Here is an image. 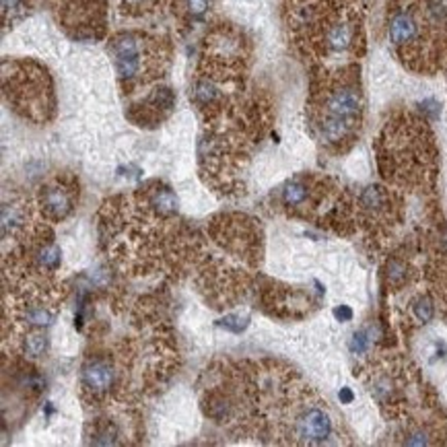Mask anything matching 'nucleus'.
I'll use <instances>...</instances> for the list:
<instances>
[{
  "mask_svg": "<svg viewBox=\"0 0 447 447\" xmlns=\"http://www.w3.org/2000/svg\"><path fill=\"white\" fill-rule=\"evenodd\" d=\"M97 221L102 250L124 274L176 276L202 260V237L180 219L178 196L163 182L107 198Z\"/></svg>",
  "mask_w": 447,
  "mask_h": 447,
  "instance_id": "1",
  "label": "nucleus"
},
{
  "mask_svg": "<svg viewBox=\"0 0 447 447\" xmlns=\"http://www.w3.org/2000/svg\"><path fill=\"white\" fill-rule=\"evenodd\" d=\"M250 439L276 446L346 443L341 419L326 398L289 365L254 361V406Z\"/></svg>",
  "mask_w": 447,
  "mask_h": 447,
  "instance_id": "2",
  "label": "nucleus"
},
{
  "mask_svg": "<svg viewBox=\"0 0 447 447\" xmlns=\"http://www.w3.org/2000/svg\"><path fill=\"white\" fill-rule=\"evenodd\" d=\"M381 178L400 192H431L439 171V153L427 122L419 116H398L386 124L377 142Z\"/></svg>",
  "mask_w": 447,
  "mask_h": 447,
  "instance_id": "3",
  "label": "nucleus"
},
{
  "mask_svg": "<svg viewBox=\"0 0 447 447\" xmlns=\"http://www.w3.org/2000/svg\"><path fill=\"white\" fill-rule=\"evenodd\" d=\"M388 39L400 60L419 73H433L447 54V4L443 0H394Z\"/></svg>",
  "mask_w": 447,
  "mask_h": 447,
  "instance_id": "4",
  "label": "nucleus"
},
{
  "mask_svg": "<svg viewBox=\"0 0 447 447\" xmlns=\"http://www.w3.org/2000/svg\"><path fill=\"white\" fill-rule=\"evenodd\" d=\"M363 91L355 68H341L314 82L310 97V128L330 153H346L363 124Z\"/></svg>",
  "mask_w": 447,
  "mask_h": 447,
  "instance_id": "5",
  "label": "nucleus"
},
{
  "mask_svg": "<svg viewBox=\"0 0 447 447\" xmlns=\"http://www.w3.org/2000/svg\"><path fill=\"white\" fill-rule=\"evenodd\" d=\"M359 375L388 421L402 422L433 410V404H429V386L421 371L406 357H371Z\"/></svg>",
  "mask_w": 447,
  "mask_h": 447,
  "instance_id": "6",
  "label": "nucleus"
},
{
  "mask_svg": "<svg viewBox=\"0 0 447 447\" xmlns=\"http://www.w3.org/2000/svg\"><path fill=\"white\" fill-rule=\"evenodd\" d=\"M107 52L124 93L161 79L169 64V44L145 31H120L109 37Z\"/></svg>",
  "mask_w": 447,
  "mask_h": 447,
  "instance_id": "7",
  "label": "nucleus"
},
{
  "mask_svg": "<svg viewBox=\"0 0 447 447\" xmlns=\"http://www.w3.org/2000/svg\"><path fill=\"white\" fill-rule=\"evenodd\" d=\"M4 97L19 116L44 124L54 116V91L50 75L31 60L4 62Z\"/></svg>",
  "mask_w": 447,
  "mask_h": 447,
  "instance_id": "8",
  "label": "nucleus"
},
{
  "mask_svg": "<svg viewBox=\"0 0 447 447\" xmlns=\"http://www.w3.org/2000/svg\"><path fill=\"white\" fill-rule=\"evenodd\" d=\"M355 227L371 243L390 239L396 227L404 221V200L392 185H367L353 196Z\"/></svg>",
  "mask_w": 447,
  "mask_h": 447,
  "instance_id": "9",
  "label": "nucleus"
},
{
  "mask_svg": "<svg viewBox=\"0 0 447 447\" xmlns=\"http://www.w3.org/2000/svg\"><path fill=\"white\" fill-rule=\"evenodd\" d=\"M207 231L212 241L245 268H260L264 256V231L258 219L243 212H221L214 214Z\"/></svg>",
  "mask_w": 447,
  "mask_h": 447,
  "instance_id": "10",
  "label": "nucleus"
},
{
  "mask_svg": "<svg viewBox=\"0 0 447 447\" xmlns=\"http://www.w3.org/2000/svg\"><path fill=\"white\" fill-rule=\"evenodd\" d=\"M247 54L250 46L239 29L231 25L214 27L204 44L200 73L219 82H235L245 73Z\"/></svg>",
  "mask_w": 447,
  "mask_h": 447,
  "instance_id": "11",
  "label": "nucleus"
},
{
  "mask_svg": "<svg viewBox=\"0 0 447 447\" xmlns=\"http://www.w3.org/2000/svg\"><path fill=\"white\" fill-rule=\"evenodd\" d=\"M198 289L214 310H231L247 299L254 293L256 278L250 272L231 268L227 262H198Z\"/></svg>",
  "mask_w": 447,
  "mask_h": 447,
  "instance_id": "12",
  "label": "nucleus"
},
{
  "mask_svg": "<svg viewBox=\"0 0 447 447\" xmlns=\"http://www.w3.org/2000/svg\"><path fill=\"white\" fill-rule=\"evenodd\" d=\"M256 301L266 316L276 317V319H303L316 312V297L305 290L303 287H290L285 283L272 281V278H256L254 287Z\"/></svg>",
  "mask_w": 447,
  "mask_h": 447,
  "instance_id": "13",
  "label": "nucleus"
},
{
  "mask_svg": "<svg viewBox=\"0 0 447 447\" xmlns=\"http://www.w3.org/2000/svg\"><path fill=\"white\" fill-rule=\"evenodd\" d=\"M48 221L39 214L35 196L21 190L4 192L2 198V245H17L29 235H33Z\"/></svg>",
  "mask_w": 447,
  "mask_h": 447,
  "instance_id": "14",
  "label": "nucleus"
},
{
  "mask_svg": "<svg viewBox=\"0 0 447 447\" xmlns=\"http://www.w3.org/2000/svg\"><path fill=\"white\" fill-rule=\"evenodd\" d=\"M35 202L50 225L66 221L79 204V180L73 173H56L37 188Z\"/></svg>",
  "mask_w": 447,
  "mask_h": 447,
  "instance_id": "15",
  "label": "nucleus"
},
{
  "mask_svg": "<svg viewBox=\"0 0 447 447\" xmlns=\"http://www.w3.org/2000/svg\"><path fill=\"white\" fill-rule=\"evenodd\" d=\"M132 406H111L97 410V417L85 424V443L89 446H122L136 437Z\"/></svg>",
  "mask_w": 447,
  "mask_h": 447,
  "instance_id": "16",
  "label": "nucleus"
},
{
  "mask_svg": "<svg viewBox=\"0 0 447 447\" xmlns=\"http://www.w3.org/2000/svg\"><path fill=\"white\" fill-rule=\"evenodd\" d=\"M427 262L424 272L431 285V295L439 303L441 314L447 319V227H437L424 239Z\"/></svg>",
  "mask_w": 447,
  "mask_h": 447,
  "instance_id": "17",
  "label": "nucleus"
},
{
  "mask_svg": "<svg viewBox=\"0 0 447 447\" xmlns=\"http://www.w3.org/2000/svg\"><path fill=\"white\" fill-rule=\"evenodd\" d=\"M176 107V95L169 87H159L153 93H149L142 102L134 104L128 109V118L136 126L155 128Z\"/></svg>",
  "mask_w": 447,
  "mask_h": 447,
  "instance_id": "18",
  "label": "nucleus"
},
{
  "mask_svg": "<svg viewBox=\"0 0 447 447\" xmlns=\"http://www.w3.org/2000/svg\"><path fill=\"white\" fill-rule=\"evenodd\" d=\"M381 278H384V287L386 290L410 289L412 285H417V281L421 278V272L415 264V256L408 247H398L392 252L381 268Z\"/></svg>",
  "mask_w": 447,
  "mask_h": 447,
  "instance_id": "19",
  "label": "nucleus"
},
{
  "mask_svg": "<svg viewBox=\"0 0 447 447\" xmlns=\"http://www.w3.org/2000/svg\"><path fill=\"white\" fill-rule=\"evenodd\" d=\"M435 297L431 290L427 293H417L408 301V314L404 317V324H415V326H424L435 316Z\"/></svg>",
  "mask_w": 447,
  "mask_h": 447,
  "instance_id": "20",
  "label": "nucleus"
},
{
  "mask_svg": "<svg viewBox=\"0 0 447 447\" xmlns=\"http://www.w3.org/2000/svg\"><path fill=\"white\" fill-rule=\"evenodd\" d=\"M176 15L182 23L196 25L207 21L209 13L212 11V0H176Z\"/></svg>",
  "mask_w": 447,
  "mask_h": 447,
  "instance_id": "21",
  "label": "nucleus"
},
{
  "mask_svg": "<svg viewBox=\"0 0 447 447\" xmlns=\"http://www.w3.org/2000/svg\"><path fill=\"white\" fill-rule=\"evenodd\" d=\"M159 4V0H124V11L132 15H145L153 11Z\"/></svg>",
  "mask_w": 447,
  "mask_h": 447,
  "instance_id": "22",
  "label": "nucleus"
},
{
  "mask_svg": "<svg viewBox=\"0 0 447 447\" xmlns=\"http://www.w3.org/2000/svg\"><path fill=\"white\" fill-rule=\"evenodd\" d=\"M227 330H233V332H241V330H245V326H247V317H241V316H225V319L221 322Z\"/></svg>",
  "mask_w": 447,
  "mask_h": 447,
  "instance_id": "23",
  "label": "nucleus"
},
{
  "mask_svg": "<svg viewBox=\"0 0 447 447\" xmlns=\"http://www.w3.org/2000/svg\"><path fill=\"white\" fill-rule=\"evenodd\" d=\"M21 6H23V0H2V17H4V21L13 19L21 11Z\"/></svg>",
  "mask_w": 447,
  "mask_h": 447,
  "instance_id": "24",
  "label": "nucleus"
}]
</instances>
